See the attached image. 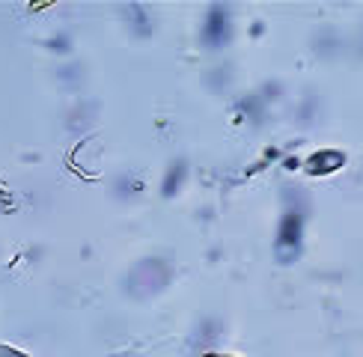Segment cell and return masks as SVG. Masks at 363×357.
<instances>
[{
	"mask_svg": "<svg viewBox=\"0 0 363 357\" xmlns=\"http://www.w3.org/2000/svg\"><path fill=\"white\" fill-rule=\"evenodd\" d=\"M226 36H230V15H226L223 6H215L208 15V24H206V42L220 45Z\"/></svg>",
	"mask_w": 363,
	"mask_h": 357,
	"instance_id": "cell-1",
	"label": "cell"
},
{
	"mask_svg": "<svg viewBox=\"0 0 363 357\" xmlns=\"http://www.w3.org/2000/svg\"><path fill=\"white\" fill-rule=\"evenodd\" d=\"M298 238H301V217L295 212H289L286 220H283V227H280V242H277V247L283 250V256H286V247L289 244H292V253H295Z\"/></svg>",
	"mask_w": 363,
	"mask_h": 357,
	"instance_id": "cell-2",
	"label": "cell"
}]
</instances>
